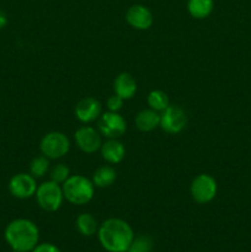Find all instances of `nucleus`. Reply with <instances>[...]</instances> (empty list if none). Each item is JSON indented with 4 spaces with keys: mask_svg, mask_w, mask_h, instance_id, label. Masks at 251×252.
Returning a JSON list of instances; mask_svg holds the SVG:
<instances>
[{
    "mask_svg": "<svg viewBox=\"0 0 251 252\" xmlns=\"http://www.w3.org/2000/svg\"><path fill=\"white\" fill-rule=\"evenodd\" d=\"M4 238L12 251L31 252L38 245V226L30 219H14L5 228Z\"/></svg>",
    "mask_w": 251,
    "mask_h": 252,
    "instance_id": "nucleus-2",
    "label": "nucleus"
},
{
    "mask_svg": "<svg viewBox=\"0 0 251 252\" xmlns=\"http://www.w3.org/2000/svg\"><path fill=\"white\" fill-rule=\"evenodd\" d=\"M123 103H125V100L115 94V95L108 98L106 105H107V110L111 111V112H120L123 107Z\"/></svg>",
    "mask_w": 251,
    "mask_h": 252,
    "instance_id": "nucleus-23",
    "label": "nucleus"
},
{
    "mask_svg": "<svg viewBox=\"0 0 251 252\" xmlns=\"http://www.w3.org/2000/svg\"><path fill=\"white\" fill-rule=\"evenodd\" d=\"M75 226L79 233L86 238H90V236L97 234L98 228H100L97 219L90 213L79 214L75 220Z\"/></svg>",
    "mask_w": 251,
    "mask_h": 252,
    "instance_id": "nucleus-17",
    "label": "nucleus"
},
{
    "mask_svg": "<svg viewBox=\"0 0 251 252\" xmlns=\"http://www.w3.org/2000/svg\"><path fill=\"white\" fill-rule=\"evenodd\" d=\"M187 10L193 19L203 20L213 12L214 1L213 0H188Z\"/></svg>",
    "mask_w": 251,
    "mask_h": 252,
    "instance_id": "nucleus-18",
    "label": "nucleus"
},
{
    "mask_svg": "<svg viewBox=\"0 0 251 252\" xmlns=\"http://www.w3.org/2000/svg\"><path fill=\"white\" fill-rule=\"evenodd\" d=\"M6 25H7V17H6V15H5L4 12H2L1 10H0V30L4 29V27L6 26Z\"/></svg>",
    "mask_w": 251,
    "mask_h": 252,
    "instance_id": "nucleus-25",
    "label": "nucleus"
},
{
    "mask_svg": "<svg viewBox=\"0 0 251 252\" xmlns=\"http://www.w3.org/2000/svg\"><path fill=\"white\" fill-rule=\"evenodd\" d=\"M147 102L149 108L157 111V112H162L167 106L170 105L169 96L162 90H152L148 94Z\"/></svg>",
    "mask_w": 251,
    "mask_h": 252,
    "instance_id": "nucleus-19",
    "label": "nucleus"
},
{
    "mask_svg": "<svg viewBox=\"0 0 251 252\" xmlns=\"http://www.w3.org/2000/svg\"><path fill=\"white\" fill-rule=\"evenodd\" d=\"M187 115L180 106L169 105L160 112L159 127L167 134H177L186 128Z\"/></svg>",
    "mask_w": 251,
    "mask_h": 252,
    "instance_id": "nucleus-8",
    "label": "nucleus"
},
{
    "mask_svg": "<svg viewBox=\"0 0 251 252\" xmlns=\"http://www.w3.org/2000/svg\"><path fill=\"white\" fill-rule=\"evenodd\" d=\"M97 236L101 246L107 252H126L135 235L127 221L120 218H110L101 224Z\"/></svg>",
    "mask_w": 251,
    "mask_h": 252,
    "instance_id": "nucleus-1",
    "label": "nucleus"
},
{
    "mask_svg": "<svg viewBox=\"0 0 251 252\" xmlns=\"http://www.w3.org/2000/svg\"><path fill=\"white\" fill-rule=\"evenodd\" d=\"M64 199L74 206L88 204L95 194L93 181L83 175H70L64 184H62Z\"/></svg>",
    "mask_w": 251,
    "mask_h": 252,
    "instance_id": "nucleus-3",
    "label": "nucleus"
},
{
    "mask_svg": "<svg viewBox=\"0 0 251 252\" xmlns=\"http://www.w3.org/2000/svg\"><path fill=\"white\" fill-rule=\"evenodd\" d=\"M218 192L216 179L208 174H199L192 180L189 193L192 199L198 204H207L213 201Z\"/></svg>",
    "mask_w": 251,
    "mask_h": 252,
    "instance_id": "nucleus-6",
    "label": "nucleus"
},
{
    "mask_svg": "<svg viewBox=\"0 0 251 252\" xmlns=\"http://www.w3.org/2000/svg\"><path fill=\"white\" fill-rule=\"evenodd\" d=\"M31 252H62V251L61 249L57 248V246L53 245V244L43 243V244H38V245H37Z\"/></svg>",
    "mask_w": 251,
    "mask_h": 252,
    "instance_id": "nucleus-24",
    "label": "nucleus"
},
{
    "mask_svg": "<svg viewBox=\"0 0 251 252\" xmlns=\"http://www.w3.org/2000/svg\"><path fill=\"white\" fill-rule=\"evenodd\" d=\"M113 90L116 95L122 97L123 100H130L137 93V81L132 74L123 71L116 76L113 81Z\"/></svg>",
    "mask_w": 251,
    "mask_h": 252,
    "instance_id": "nucleus-14",
    "label": "nucleus"
},
{
    "mask_svg": "<svg viewBox=\"0 0 251 252\" xmlns=\"http://www.w3.org/2000/svg\"><path fill=\"white\" fill-rule=\"evenodd\" d=\"M100 152L102 159L111 165L120 164L126 157L125 145L118 139H107L106 142H102Z\"/></svg>",
    "mask_w": 251,
    "mask_h": 252,
    "instance_id": "nucleus-13",
    "label": "nucleus"
},
{
    "mask_svg": "<svg viewBox=\"0 0 251 252\" xmlns=\"http://www.w3.org/2000/svg\"><path fill=\"white\" fill-rule=\"evenodd\" d=\"M74 140L79 149L85 154H94L97 150H100L102 145V139H101V133L96 128L90 127V126H83L78 128L74 133Z\"/></svg>",
    "mask_w": 251,
    "mask_h": 252,
    "instance_id": "nucleus-10",
    "label": "nucleus"
},
{
    "mask_svg": "<svg viewBox=\"0 0 251 252\" xmlns=\"http://www.w3.org/2000/svg\"><path fill=\"white\" fill-rule=\"evenodd\" d=\"M101 102L98 100H96L95 97H84L76 103L75 106V117L78 118V121H80L81 123H88L95 122L100 118L101 116Z\"/></svg>",
    "mask_w": 251,
    "mask_h": 252,
    "instance_id": "nucleus-12",
    "label": "nucleus"
},
{
    "mask_svg": "<svg viewBox=\"0 0 251 252\" xmlns=\"http://www.w3.org/2000/svg\"><path fill=\"white\" fill-rule=\"evenodd\" d=\"M126 21L133 29L145 31L152 27L154 17L147 6L142 4H134L126 12Z\"/></svg>",
    "mask_w": 251,
    "mask_h": 252,
    "instance_id": "nucleus-11",
    "label": "nucleus"
},
{
    "mask_svg": "<svg viewBox=\"0 0 251 252\" xmlns=\"http://www.w3.org/2000/svg\"><path fill=\"white\" fill-rule=\"evenodd\" d=\"M134 123L140 132H152L160 126V113L152 108H145L137 113Z\"/></svg>",
    "mask_w": 251,
    "mask_h": 252,
    "instance_id": "nucleus-15",
    "label": "nucleus"
},
{
    "mask_svg": "<svg viewBox=\"0 0 251 252\" xmlns=\"http://www.w3.org/2000/svg\"><path fill=\"white\" fill-rule=\"evenodd\" d=\"M49 170V159L44 155H39V157L33 158L30 162V174L34 177V179H41L44 175L48 172Z\"/></svg>",
    "mask_w": 251,
    "mask_h": 252,
    "instance_id": "nucleus-20",
    "label": "nucleus"
},
{
    "mask_svg": "<svg viewBox=\"0 0 251 252\" xmlns=\"http://www.w3.org/2000/svg\"><path fill=\"white\" fill-rule=\"evenodd\" d=\"M97 129L101 135L107 139H118L122 137L127 130V122L118 112L101 113L97 120Z\"/></svg>",
    "mask_w": 251,
    "mask_h": 252,
    "instance_id": "nucleus-7",
    "label": "nucleus"
},
{
    "mask_svg": "<svg viewBox=\"0 0 251 252\" xmlns=\"http://www.w3.org/2000/svg\"><path fill=\"white\" fill-rule=\"evenodd\" d=\"M39 150L49 160L61 159L70 150V140L63 132H49L42 137Z\"/></svg>",
    "mask_w": 251,
    "mask_h": 252,
    "instance_id": "nucleus-5",
    "label": "nucleus"
},
{
    "mask_svg": "<svg viewBox=\"0 0 251 252\" xmlns=\"http://www.w3.org/2000/svg\"><path fill=\"white\" fill-rule=\"evenodd\" d=\"M153 249V240L148 235L134 236L132 244L126 252H150Z\"/></svg>",
    "mask_w": 251,
    "mask_h": 252,
    "instance_id": "nucleus-21",
    "label": "nucleus"
},
{
    "mask_svg": "<svg viewBox=\"0 0 251 252\" xmlns=\"http://www.w3.org/2000/svg\"><path fill=\"white\" fill-rule=\"evenodd\" d=\"M12 252H19V251H12Z\"/></svg>",
    "mask_w": 251,
    "mask_h": 252,
    "instance_id": "nucleus-26",
    "label": "nucleus"
},
{
    "mask_svg": "<svg viewBox=\"0 0 251 252\" xmlns=\"http://www.w3.org/2000/svg\"><path fill=\"white\" fill-rule=\"evenodd\" d=\"M70 176V170L65 164H57L52 167L51 172H49V177L52 181L57 182V184L62 185L66 181Z\"/></svg>",
    "mask_w": 251,
    "mask_h": 252,
    "instance_id": "nucleus-22",
    "label": "nucleus"
},
{
    "mask_svg": "<svg viewBox=\"0 0 251 252\" xmlns=\"http://www.w3.org/2000/svg\"><path fill=\"white\" fill-rule=\"evenodd\" d=\"M37 181L31 174L20 172L10 179L7 189L10 194L17 199H29L36 194Z\"/></svg>",
    "mask_w": 251,
    "mask_h": 252,
    "instance_id": "nucleus-9",
    "label": "nucleus"
},
{
    "mask_svg": "<svg viewBox=\"0 0 251 252\" xmlns=\"http://www.w3.org/2000/svg\"><path fill=\"white\" fill-rule=\"evenodd\" d=\"M34 197H36V202L39 208L49 213L58 211L64 201L62 186L52 180L38 185Z\"/></svg>",
    "mask_w": 251,
    "mask_h": 252,
    "instance_id": "nucleus-4",
    "label": "nucleus"
},
{
    "mask_svg": "<svg viewBox=\"0 0 251 252\" xmlns=\"http://www.w3.org/2000/svg\"><path fill=\"white\" fill-rule=\"evenodd\" d=\"M117 180V172L113 169L112 166L108 165H103L96 169V171L93 175V181L94 186L97 189H107V187L112 186L115 181Z\"/></svg>",
    "mask_w": 251,
    "mask_h": 252,
    "instance_id": "nucleus-16",
    "label": "nucleus"
}]
</instances>
